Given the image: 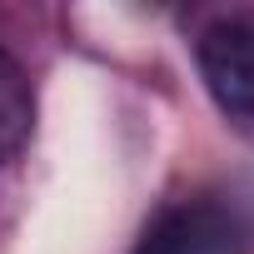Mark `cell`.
Here are the masks:
<instances>
[{
  "label": "cell",
  "mask_w": 254,
  "mask_h": 254,
  "mask_svg": "<svg viewBox=\"0 0 254 254\" xmlns=\"http://www.w3.org/2000/svg\"><path fill=\"white\" fill-rule=\"evenodd\" d=\"M194 60L209 100L229 120L254 125V20H214L199 35Z\"/></svg>",
  "instance_id": "cell-1"
},
{
  "label": "cell",
  "mask_w": 254,
  "mask_h": 254,
  "mask_svg": "<svg viewBox=\"0 0 254 254\" xmlns=\"http://www.w3.org/2000/svg\"><path fill=\"white\" fill-rule=\"evenodd\" d=\"M30 125H35V95H30V80L20 70L15 55L0 50V165H10L25 140H30Z\"/></svg>",
  "instance_id": "cell-3"
},
{
  "label": "cell",
  "mask_w": 254,
  "mask_h": 254,
  "mask_svg": "<svg viewBox=\"0 0 254 254\" xmlns=\"http://www.w3.org/2000/svg\"><path fill=\"white\" fill-rule=\"evenodd\" d=\"M130 254H229V224L214 209H160Z\"/></svg>",
  "instance_id": "cell-2"
}]
</instances>
